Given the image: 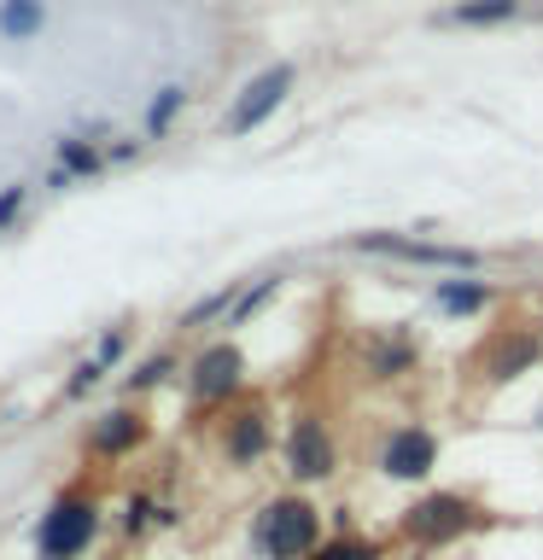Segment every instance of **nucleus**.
<instances>
[{
	"label": "nucleus",
	"mask_w": 543,
	"mask_h": 560,
	"mask_svg": "<svg viewBox=\"0 0 543 560\" xmlns=\"http://www.w3.org/2000/svg\"><path fill=\"white\" fill-rule=\"evenodd\" d=\"M263 444H269V432H263V420H257V415H245L240 427L228 432V455H234V462H257Z\"/></svg>",
	"instance_id": "nucleus-10"
},
{
	"label": "nucleus",
	"mask_w": 543,
	"mask_h": 560,
	"mask_svg": "<svg viewBox=\"0 0 543 560\" xmlns=\"http://www.w3.org/2000/svg\"><path fill=\"white\" fill-rule=\"evenodd\" d=\"M502 18H520V0H467L450 12V24H502Z\"/></svg>",
	"instance_id": "nucleus-9"
},
{
	"label": "nucleus",
	"mask_w": 543,
	"mask_h": 560,
	"mask_svg": "<svg viewBox=\"0 0 543 560\" xmlns=\"http://www.w3.org/2000/svg\"><path fill=\"white\" fill-rule=\"evenodd\" d=\"M24 199H30L24 187H7V192H0V228H7V222L18 217V210H24Z\"/></svg>",
	"instance_id": "nucleus-21"
},
{
	"label": "nucleus",
	"mask_w": 543,
	"mask_h": 560,
	"mask_svg": "<svg viewBox=\"0 0 543 560\" xmlns=\"http://www.w3.org/2000/svg\"><path fill=\"white\" fill-rule=\"evenodd\" d=\"M222 310H228V292H217V298H205V304H193L182 327H205V322H210V315H222Z\"/></svg>",
	"instance_id": "nucleus-19"
},
{
	"label": "nucleus",
	"mask_w": 543,
	"mask_h": 560,
	"mask_svg": "<svg viewBox=\"0 0 543 560\" xmlns=\"http://www.w3.org/2000/svg\"><path fill=\"white\" fill-rule=\"evenodd\" d=\"M100 374H105V368H100V362H82V368H77V380H70V385H65V392H70V397H82V392H88V385H94Z\"/></svg>",
	"instance_id": "nucleus-22"
},
{
	"label": "nucleus",
	"mask_w": 543,
	"mask_h": 560,
	"mask_svg": "<svg viewBox=\"0 0 543 560\" xmlns=\"http://www.w3.org/2000/svg\"><path fill=\"white\" fill-rule=\"evenodd\" d=\"M164 374H170V357H152V362H140L135 385H152V380H164Z\"/></svg>",
	"instance_id": "nucleus-23"
},
{
	"label": "nucleus",
	"mask_w": 543,
	"mask_h": 560,
	"mask_svg": "<svg viewBox=\"0 0 543 560\" xmlns=\"http://www.w3.org/2000/svg\"><path fill=\"white\" fill-rule=\"evenodd\" d=\"M0 30L7 35H35L42 30V7H35V0H7V7H0Z\"/></svg>",
	"instance_id": "nucleus-13"
},
{
	"label": "nucleus",
	"mask_w": 543,
	"mask_h": 560,
	"mask_svg": "<svg viewBox=\"0 0 543 560\" xmlns=\"http://www.w3.org/2000/svg\"><path fill=\"white\" fill-rule=\"evenodd\" d=\"M525 362H532V345H508L502 357L490 362V374H497V380H508V374H515V368H525Z\"/></svg>",
	"instance_id": "nucleus-17"
},
{
	"label": "nucleus",
	"mask_w": 543,
	"mask_h": 560,
	"mask_svg": "<svg viewBox=\"0 0 543 560\" xmlns=\"http://www.w3.org/2000/svg\"><path fill=\"white\" fill-rule=\"evenodd\" d=\"M315 560H374V549H368V542H327V549L322 555H315Z\"/></svg>",
	"instance_id": "nucleus-18"
},
{
	"label": "nucleus",
	"mask_w": 543,
	"mask_h": 560,
	"mask_svg": "<svg viewBox=\"0 0 543 560\" xmlns=\"http://www.w3.org/2000/svg\"><path fill=\"white\" fill-rule=\"evenodd\" d=\"M123 345H129V332H105L100 350H94V362H100V368H112V362L123 357Z\"/></svg>",
	"instance_id": "nucleus-20"
},
{
	"label": "nucleus",
	"mask_w": 543,
	"mask_h": 560,
	"mask_svg": "<svg viewBox=\"0 0 543 560\" xmlns=\"http://www.w3.org/2000/svg\"><path fill=\"white\" fill-rule=\"evenodd\" d=\"M287 462H292V479H327V472H333V444H327V427L315 415H304L292 427Z\"/></svg>",
	"instance_id": "nucleus-4"
},
{
	"label": "nucleus",
	"mask_w": 543,
	"mask_h": 560,
	"mask_svg": "<svg viewBox=\"0 0 543 560\" xmlns=\"http://www.w3.org/2000/svg\"><path fill=\"white\" fill-rule=\"evenodd\" d=\"M257 549L275 560H304L315 549V508L310 502H275L257 520Z\"/></svg>",
	"instance_id": "nucleus-1"
},
{
	"label": "nucleus",
	"mask_w": 543,
	"mask_h": 560,
	"mask_svg": "<svg viewBox=\"0 0 543 560\" xmlns=\"http://www.w3.org/2000/svg\"><path fill=\"white\" fill-rule=\"evenodd\" d=\"M135 438H140V427H135V415H105V427L94 432V450H129L135 444Z\"/></svg>",
	"instance_id": "nucleus-12"
},
{
	"label": "nucleus",
	"mask_w": 543,
	"mask_h": 560,
	"mask_svg": "<svg viewBox=\"0 0 543 560\" xmlns=\"http://www.w3.org/2000/svg\"><path fill=\"white\" fill-rule=\"evenodd\" d=\"M240 350L234 345H217V350H205L199 357V368H193V392H199V402H217V397H228L240 385Z\"/></svg>",
	"instance_id": "nucleus-8"
},
{
	"label": "nucleus",
	"mask_w": 543,
	"mask_h": 560,
	"mask_svg": "<svg viewBox=\"0 0 543 560\" xmlns=\"http://www.w3.org/2000/svg\"><path fill=\"white\" fill-rule=\"evenodd\" d=\"M59 164H65L59 175H65V182H70V175H88V170H100V158L88 152L82 140H65V147H59Z\"/></svg>",
	"instance_id": "nucleus-14"
},
{
	"label": "nucleus",
	"mask_w": 543,
	"mask_h": 560,
	"mask_svg": "<svg viewBox=\"0 0 543 560\" xmlns=\"http://www.w3.org/2000/svg\"><path fill=\"white\" fill-rule=\"evenodd\" d=\"M432 462H438V444H432V432H420V427L392 432V444L380 450V467L392 472V479H420Z\"/></svg>",
	"instance_id": "nucleus-6"
},
{
	"label": "nucleus",
	"mask_w": 543,
	"mask_h": 560,
	"mask_svg": "<svg viewBox=\"0 0 543 560\" xmlns=\"http://www.w3.org/2000/svg\"><path fill=\"white\" fill-rule=\"evenodd\" d=\"M94 525H100V514L88 502H59L47 514V525H42V560H70V555H82L88 542H94Z\"/></svg>",
	"instance_id": "nucleus-2"
},
{
	"label": "nucleus",
	"mask_w": 543,
	"mask_h": 560,
	"mask_svg": "<svg viewBox=\"0 0 543 560\" xmlns=\"http://www.w3.org/2000/svg\"><path fill=\"white\" fill-rule=\"evenodd\" d=\"M287 88H292V70H287V65L263 70V77H257V82L240 94V105H234V112H228V135H245V129H257V122L269 117L280 100H287Z\"/></svg>",
	"instance_id": "nucleus-3"
},
{
	"label": "nucleus",
	"mask_w": 543,
	"mask_h": 560,
	"mask_svg": "<svg viewBox=\"0 0 543 560\" xmlns=\"http://www.w3.org/2000/svg\"><path fill=\"white\" fill-rule=\"evenodd\" d=\"M175 112H182V88H164V100H158V105H152V117H147V129H152V135H164Z\"/></svg>",
	"instance_id": "nucleus-15"
},
{
	"label": "nucleus",
	"mask_w": 543,
	"mask_h": 560,
	"mask_svg": "<svg viewBox=\"0 0 543 560\" xmlns=\"http://www.w3.org/2000/svg\"><path fill=\"white\" fill-rule=\"evenodd\" d=\"M368 252H397L409 262H438V269H485L480 252H462V245H432V240H385V234H368L362 240Z\"/></svg>",
	"instance_id": "nucleus-7"
},
{
	"label": "nucleus",
	"mask_w": 543,
	"mask_h": 560,
	"mask_svg": "<svg viewBox=\"0 0 543 560\" xmlns=\"http://www.w3.org/2000/svg\"><path fill=\"white\" fill-rule=\"evenodd\" d=\"M485 280H467V287H455V280H444L438 287V310H455V315H467V310H485Z\"/></svg>",
	"instance_id": "nucleus-11"
},
{
	"label": "nucleus",
	"mask_w": 543,
	"mask_h": 560,
	"mask_svg": "<svg viewBox=\"0 0 543 560\" xmlns=\"http://www.w3.org/2000/svg\"><path fill=\"white\" fill-rule=\"evenodd\" d=\"M467 525H473V514L462 497H427L409 508V537H420V542H444L455 532H467Z\"/></svg>",
	"instance_id": "nucleus-5"
},
{
	"label": "nucleus",
	"mask_w": 543,
	"mask_h": 560,
	"mask_svg": "<svg viewBox=\"0 0 543 560\" xmlns=\"http://www.w3.org/2000/svg\"><path fill=\"white\" fill-rule=\"evenodd\" d=\"M269 298H275V280H263L257 292H245V298H240V304H234V315H228V322H252V315H257L263 304H269Z\"/></svg>",
	"instance_id": "nucleus-16"
}]
</instances>
